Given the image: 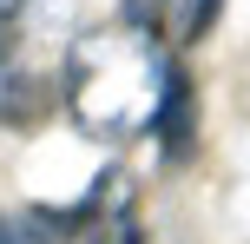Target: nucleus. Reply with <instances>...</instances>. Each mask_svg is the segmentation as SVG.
Instances as JSON below:
<instances>
[{
	"mask_svg": "<svg viewBox=\"0 0 250 244\" xmlns=\"http://www.w3.org/2000/svg\"><path fill=\"white\" fill-rule=\"evenodd\" d=\"M165 66H171V53L158 46V26L132 13V20L92 26L66 46L60 99L86 139L125 145L151 126V106L165 92Z\"/></svg>",
	"mask_w": 250,
	"mask_h": 244,
	"instance_id": "obj_1",
	"label": "nucleus"
},
{
	"mask_svg": "<svg viewBox=\"0 0 250 244\" xmlns=\"http://www.w3.org/2000/svg\"><path fill=\"white\" fill-rule=\"evenodd\" d=\"M79 224H73V244H145V224H138V192L119 165H105L92 178V192L79 198Z\"/></svg>",
	"mask_w": 250,
	"mask_h": 244,
	"instance_id": "obj_2",
	"label": "nucleus"
},
{
	"mask_svg": "<svg viewBox=\"0 0 250 244\" xmlns=\"http://www.w3.org/2000/svg\"><path fill=\"white\" fill-rule=\"evenodd\" d=\"M145 132H158V158L165 165H185V158L198 152V92H191V73L178 60L165 66V92H158V106H151Z\"/></svg>",
	"mask_w": 250,
	"mask_h": 244,
	"instance_id": "obj_3",
	"label": "nucleus"
},
{
	"mask_svg": "<svg viewBox=\"0 0 250 244\" xmlns=\"http://www.w3.org/2000/svg\"><path fill=\"white\" fill-rule=\"evenodd\" d=\"M217 20H224V0H165V33H171V46H204Z\"/></svg>",
	"mask_w": 250,
	"mask_h": 244,
	"instance_id": "obj_4",
	"label": "nucleus"
},
{
	"mask_svg": "<svg viewBox=\"0 0 250 244\" xmlns=\"http://www.w3.org/2000/svg\"><path fill=\"white\" fill-rule=\"evenodd\" d=\"M26 20H33V0H0V33H13Z\"/></svg>",
	"mask_w": 250,
	"mask_h": 244,
	"instance_id": "obj_5",
	"label": "nucleus"
},
{
	"mask_svg": "<svg viewBox=\"0 0 250 244\" xmlns=\"http://www.w3.org/2000/svg\"><path fill=\"white\" fill-rule=\"evenodd\" d=\"M0 244H33V238L20 231V218H0Z\"/></svg>",
	"mask_w": 250,
	"mask_h": 244,
	"instance_id": "obj_6",
	"label": "nucleus"
},
{
	"mask_svg": "<svg viewBox=\"0 0 250 244\" xmlns=\"http://www.w3.org/2000/svg\"><path fill=\"white\" fill-rule=\"evenodd\" d=\"M7 92H13V66H7V53H0V112H7Z\"/></svg>",
	"mask_w": 250,
	"mask_h": 244,
	"instance_id": "obj_7",
	"label": "nucleus"
}]
</instances>
